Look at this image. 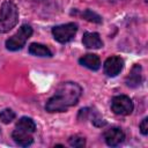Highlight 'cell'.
Wrapping results in <instances>:
<instances>
[{"instance_id": "7a4b0ae2", "label": "cell", "mask_w": 148, "mask_h": 148, "mask_svg": "<svg viewBox=\"0 0 148 148\" xmlns=\"http://www.w3.org/2000/svg\"><path fill=\"white\" fill-rule=\"evenodd\" d=\"M18 22V9L16 5L7 0L0 7V34L8 32Z\"/></svg>"}, {"instance_id": "4fadbf2b", "label": "cell", "mask_w": 148, "mask_h": 148, "mask_svg": "<svg viewBox=\"0 0 148 148\" xmlns=\"http://www.w3.org/2000/svg\"><path fill=\"white\" fill-rule=\"evenodd\" d=\"M15 128L32 134V133L36 131V124H35V121H34L31 118H29V117H22V118H20L18 121L16 123Z\"/></svg>"}, {"instance_id": "8992f818", "label": "cell", "mask_w": 148, "mask_h": 148, "mask_svg": "<svg viewBox=\"0 0 148 148\" xmlns=\"http://www.w3.org/2000/svg\"><path fill=\"white\" fill-rule=\"evenodd\" d=\"M123 67H124V60H123V58H120L118 56H111V57H109L104 61V65H103L104 72L109 76H116V75H118L121 72Z\"/></svg>"}, {"instance_id": "5b68a950", "label": "cell", "mask_w": 148, "mask_h": 148, "mask_svg": "<svg viewBox=\"0 0 148 148\" xmlns=\"http://www.w3.org/2000/svg\"><path fill=\"white\" fill-rule=\"evenodd\" d=\"M133 102L126 95L114 96L111 101V110L119 116H128L133 111Z\"/></svg>"}, {"instance_id": "7c38bea8", "label": "cell", "mask_w": 148, "mask_h": 148, "mask_svg": "<svg viewBox=\"0 0 148 148\" xmlns=\"http://www.w3.org/2000/svg\"><path fill=\"white\" fill-rule=\"evenodd\" d=\"M29 53L37 57H52L51 50L39 43H31L29 46Z\"/></svg>"}, {"instance_id": "e0dca14e", "label": "cell", "mask_w": 148, "mask_h": 148, "mask_svg": "<svg viewBox=\"0 0 148 148\" xmlns=\"http://www.w3.org/2000/svg\"><path fill=\"white\" fill-rule=\"evenodd\" d=\"M140 132L143 135L148 134V118H143L142 121L140 123Z\"/></svg>"}, {"instance_id": "ba28073f", "label": "cell", "mask_w": 148, "mask_h": 148, "mask_svg": "<svg viewBox=\"0 0 148 148\" xmlns=\"http://www.w3.org/2000/svg\"><path fill=\"white\" fill-rule=\"evenodd\" d=\"M125 82L131 88H135L140 86V83L142 82V68L140 65H134L132 67L130 74L125 79Z\"/></svg>"}, {"instance_id": "2e32d148", "label": "cell", "mask_w": 148, "mask_h": 148, "mask_svg": "<svg viewBox=\"0 0 148 148\" xmlns=\"http://www.w3.org/2000/svg\"><path fill=\"white\" fill-rule=\"evenodd\" d=\"M68 143L74 148H82L86 146V139L81 135H73L68 139Z\"/></svg>"}, {"instance_id": "8fae6325", "label": "cell", "mask_w": 148, "mask_h": 148, "mask_svg": "<svg viewBox=\"0 0 148 148\" xmlns=\"http://www.w3.org/2000/svg\"><path fill=\"white\" fill-rule=\"evenodd\" d=\"M12 138L14 139V141L18 145V146H22V147H28L32 143L34 139L31 136L30 133H27L24 131H21V130H17L15 128L12 133Z\"/></svg>"}, {"instance_id": "ac0fdd59", "label": "cell", "mask_w": 148, "mask_h": 148, "mask_svg": "<svg viewBox=\"0 0 148 148\" xmlns=\"http://www.w3.org/2000/svg\"><path fill=\"white\" fill-rule=\"evenodd\" d=\"M92 124L96 125V126L102 127V126H104L106 124V121L103 120V119H101V118H98V117H96V118H92Z\"/></svg>"}, {"instance_id": "3957f363", "label": "cell", "mask_w": 148, "mask_h": 148, "mask_svg": "<svg viewBox=\"0 0 148 148\" xmlns=\"http://www.w3.org/2000/svg\"><path fill=\"white\" fill-rule=\"evenodd\" d=\"M32 35V28L28 24H23L20 27V29L6 40V49L9 51H17L22 49L25 44V42L31 37Z\"/></svg>"}, {"instance_id": "9c48e42d", "label": "cell", "mask_w": 148, "mask_h": 148, "mask_svg": "<svg viewBox=\"0 0 148 148\" xmlns=\"http://www.w3.org/2000/svg\"><path fill=\"white\" fill-rule=\"evenodd\" d=\"M82 43L88 49H101L103 46V42L97 32H84Z\"/></svg>"}, {"instance_id": "30bf717a", "label": "cell", "mask_w": 148, "mask_h": 148, "mask_svg": "<svg viewBox=\"0 0 148 148\" xmlns=\"http://www.w3.org/2000/svg\"><path fill=\"white\" fill-rule=\"evenodd\" d=\"M79 62H80V65H82V66H84L91 71H97L101 67L99 57L97 54H94V53H87V54L82 56L79 59Z\"/></svg>"}, {"instance_id": "9a60e30c", "label": "cell", "mask_w": 148, "mask_h": 148, "mask_svg": "<svg viewBox=\"0 0 148 148\" xmlns=\"http://www.w3.org/2000/svg\"><path fill=\"white\" fill-rule=\"evenodd\" d=\"M82 17L84 18V20H87V21H89V22H92V23H102V17L98 15V14H96L95 12H92L91 9H86L82 14Z\"/></svg>"}, {"instance_id": "5bb4252c", "label": "cell", "mask_w": 148, "mask_h": 148, "mask_svg": "<svg viewBox=\"0 0 148 148\" xmlns=\"http://www.w3.org/2000/svg\"><path fill=\"white\" fill-rule=\"evenodd\" d=\"M16 114L12 109H3L0 111V121L3 124H9L15 119Z\"/></svg>"}, {"instance_id": "6da1fadb", "label": "cell", "mask_w": 148, "mask_h": 148, "mask_svg": "<svg viewBox=\"0 0 148 148\" xmlns=\"http://www.w3.org/2000/svg\"><path fill=\"white\" fill-rule=\"evenodd\" d=\"M81 94L82 88L77 83L64 82L57 88L54 95L49 98L45 104V110L47 112H64L79 102Z\"/></svg>"}, {"instance_id": "52a82bcc", "label": "cell", "mask_w": 148, "mask_h": 148, "mask_svg": "<svg viewBox=\"0 0 148 148\" xmlns=\"http://www.w3.org/2000/svg\"><path fill=\"white\" fill-rule=\"evenodd\" d=\"M125 139V133L119 128V127H112L104 133V140L108 146L110 147H116L120 145Z\"/></svg>"}, {"instance_id": "277c9868", "label": "cell", "mask_w": 148, "mask_h": 148, "mask_svg": "<svg viewBox=\"0 0 148 148\" xmlns=\"http://www.w3.org/2000/svg\"><path fill=\"white\" fill-rule=\"evenodd\" d=\"M76 31H77V25L73 22L66 23V24H60V25L52 28V35H53L54 39L62 44L72 40L74 38Z\"/></svg>"}]
</instances>
